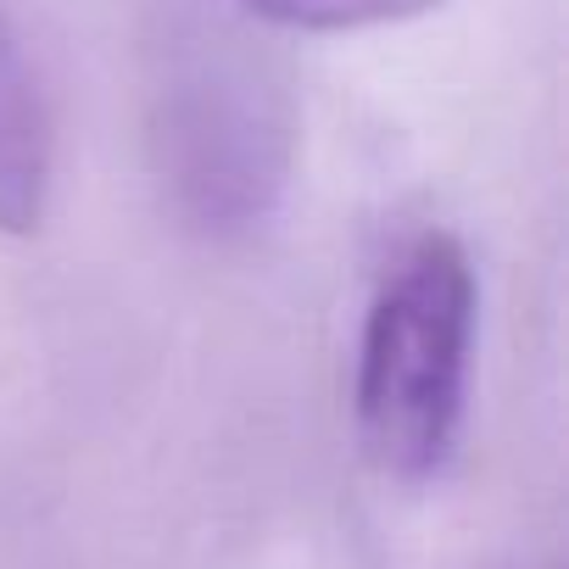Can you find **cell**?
Wrapping results in <instances>:
<instances>
[{
  "label": "cell",
  "mask_w": 569,
  "mask_h": 569,
  "mask_svg": "<svg viewBox=\"0 0 569 569\" xmlns=\"http://www.w3.org/2000/svg\"><path fill=\"white\" fill-rule=\"evenodd\" d=\"M240 7L273 29H302V34H369V29H397L441 0H240Z\"/></svg>",
  "instance_id": "cell-4"
},
{
  "label": "cell",
  "mask_w": 569,
  "mask_h": 569,
  "mask_svg": "<svg viewBox=\"0 0 569 569\" xmlns=\"http://www.w3.org/2000/svg\"><path fill=\"white\" fill-rule=\"evenodd\" d=\"M57 190V123L23 34L0 7V229L29 234L46 223Z\"/></svg>",
  "instance_id": "cell-3"
},
{
  "label": "cell",
  "mask_w": 569,
  "mask_h": 569,
  "mask_svg": "<svg viewBox=\"0 0 569 569\" xmlns=\"http://www.w3.org/2000/svg\"><path fill=\"white\" fill-rule=\"evenodd\" d=\"M162 179L190 229L229 240L262 229L291 179V101L246 40L212 29L168 57L157 90Z\"/></svg>",
  "instance_id": "cell-2"
},
{
  "label": "cell",
  "mask_w": 569,
  "mask_h": 569,
  "mask_svg": "<svg viewBox=\"0 0 569 569\" xmlns=\"http://www.w3.org/2000/svg\"><path fill=\"white\" fill-rule=\"evenodd\" d=\"M480 330V279L458 234L425 229L380 273L352 375V425L363 458L397 480H436L463 436Z\"/></svg>",
  "instance_id": "cell-1"
}]
</instances>
